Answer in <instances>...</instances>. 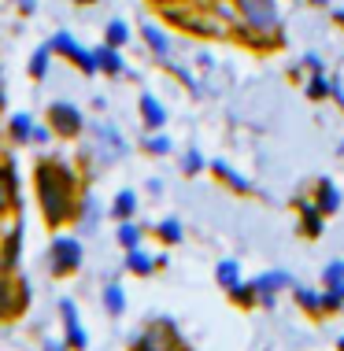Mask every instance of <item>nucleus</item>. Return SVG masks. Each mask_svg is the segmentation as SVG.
<instances>
[{"instance_id": "obj_1", "label": "nucleus", "mask_w": 344, "mask_h": 351, "mask_svg": "<svg viewBox=\"0 0 344 351\" xmlns=\"http://www.w3.org/2000/svg\"><path fill=\"white\" fill-rule=\"evenodd\" d=\"M237 15H241L244 30L260 41V37H271L274 45H282V15L274 0H233Z\"/></svg>"}, {"instance_id": "obj_2", "label": "nucleus", "mask_w": 344, "mask_h": 351, "mask_svg": "<svg viewBox=\"0 0 344 351\" xmlns=\"http://www.w3.org/2000/svg\"><path fill=\"white\" fill-rule=\"evenodd\" d=\"M252 289H255V300L271 311L274 303H278V292L293 289V274L289 270H266V274H260V278L252 281Z\"/></svg>"}, {"instance_id": "obj_3", "label": "nucleus", "mask_w": 344, "mask_h": 351, "mask_svg": "<svg viewBox=\"0 0 344 351\" xmlns=\"http://www.w3.org/2000/svg\"><path fill=\"white\" fill-rule=\"evenodd\" d=\"M311 200H314V207H319L322 215H337V207H341V193H337V185L330 182V178H319L314 182V189H311Z\"/></svg>"}, {"instance_id": "obj_4", "label": "nucleus", "mask_w": 344, "mask_h": 351, "mask_svg": "<svg viewBox=\"0 0 344 351\" xmlns=\"http://www.w3.org/2000/svg\"><path fill=\"white\" fill-rule=\"evenodd\" d=\"M293 207L300 211V233L308 237V241L322 237V218H326V215H322L319 207H314V200H303V196H300V200H296Z\"/></svg>"}, {"instance_id": "obj_5", "label": "nucleus", "mask_w": 344, "mask_h": 351, "mask_svg": "<svg viewBox=\"0 0 344 351\" xmlns=\"http://www.w3.org/2000/svg\"><path fill=\"white\" fill-rule=\"evenodd\" d=\"M293 296H296V303H300V311H303V315H311L314 322H322V318H326V311H322V292L303 289V285H293Z\"/></svg>"}, {"instance_id": "obj_6", "label": "nucleus", "mask_w": 344, "mask_h": 351, "mask_svg": "<svg viewBox=\"0 0 344 351\" xmlns=\"http://www.w3.org/2000/svg\"><path fill=\"white\" fill-rule=\"evenodd\" d=\"M211 170H215V178H218V182H226L229 189H233V193H244V196L252 193V185H248L244 178H241V174H237V170H233V167H226L222 159H215V163H211Z\"/></svg>"}, {"instance_id": "obj_7", "label": "nucleus", "mask_w": 344, "mask_h": 351, "mask_svg": "<svg viewBox=\"0 0 344 351\" xmlns=\"http://www.w3.org/2000/svg\"><path fill=\"white\" fill-rule=\"evenodd\" d=\"M82 263V252H78V244L74 241H60L56 244V267L60 270H74Z\"/></svg>"}, {"instance_id": "obj_8", "label": "nucleus", "mask_w": 344, "mask_h": 351, "mask_svg": "<svg viewBox=\"0 0 344 351\" xmlns=\"http://www.w3.org/2000/svg\"><path fill=\"white\" fill-rule=\"evenodd\" d=\"M52 122L63 130V134H74V130H78V111H74L71 104H56V108H52Z\"/></svg>"}, {"instance_id": "obj_9", "label": "nucleus", "mask_w": 344, "mask_h": 351, "mask_svg": "<svg viewBox=\"0 0 344 351\" xmlns=\"http://www.w3.org/2000/svg\"><path fill=\"white\" fill-rule=\"evenodd\" d=\"M141 115H145V122H148L152 130H159V126L167 122V111L159 108L156 97H141Z\"/></svg>"}, {"instance_id": "obj_10", "label": "nucleus", "mask_w": 344, "mask_h": 351, "mask_svg": "<svg viewBox=\"0 0 344 351\" xmlns=\"http://www.w3.org/2000/svg\"><path fill=\"white\" fill-rule=\"evenodd\" d=\"M215 274H218V285H222L226 292L233 289V285H241V270H237V263H233V259H222V263L215 267Z\"/></svg>"}, {"instance_id": "obj_11", "label": "nucleus", "mask_w": 344, "mask_h": 351, "mask_svg": "<svg viewBox=\"0 0 344 351\" xmlns=\"http://www.w3.org/2000/svg\"><path fill=\"white\" fill-rule=\"evenodd\" d=\"M322 285H326V289H341V285H344V259L326 263V270H322Z\"/></svg>"}, {"instance_id": "obj_12", "label": "nucleus", "mask_w": 344, "mask_h": 351, "mask_svg": "<svg viewBox=\"0 0 344 351\" xmlns=\"http://www.w3.org/2000/svg\"><path fill=\"white\" fill-rule=\"evenodd\" d=\"M229 296H233L237 307H255V303H260V300H255L252 281H248V285H233V289H229Z\"/></svg>"}, {"instance_id": "obj_13", "label": "nucleus", "mask_w": 344, "mask_h": 351, "mask_svg": "<svg viewBox=\"0 0 344 351\" xmlns=\"http://www.w3.org/2000/svg\"><path fill=\"white\" fill-rule=\"evenodd\" d=\"M308 100H326L330 97V82H326V74H311V82H308Z\"/></svg>"}, {"instance_id": "obj_14", "label": "nucleus", "mask_w": 344, "mask_h": 351, "mask_svg": "<svg viewBox=\"0 0 344 351\" xmlns=\"http://www.w3.org/2000/svg\"><path fill=\"white\" fill-rule=\"evenodd\" d=\"M145 41L152 45V52H156V56H167V49H170V45H167V37L159 34L152 23H145Z\"/></svg>"}, {"instance_id": "obj_15", "label": "nucleus", "mask_w": 344, "mask_h": 351, "mask_svg": "<svg viewBox=\"0 0 344 351\" xmlns=\"http://www.w3.org/2000/svg\"><path fill=\"white\" fill-rule=\"evenodd\" d=\"M104 300H108V311H111V315H119V311L126 307V296H122V289H119V285H111V289L104 292Z\"/></svg>"}, {"instance_id": "obj_16", "label": "nucleus", "mask_w": 344, "mask_h": 351, "mask_svg": "<svg viewBox=\"0 0 344 351\" xmlns=\"http://www.w3.org/2000/svg\"><path fill=\"white\" fill-rule=\"evenodd\" d=\"M97 63H100V67H104V71H111V74H119V71H122V63H119V56H115L111 49H100V52H97Z\"/></svg>"}, {"instance_id": "obj_17", "label": "nucleus", "mask_w": 344, "mask_h": 351, "mask_svg": "<svg viewBox=\"0 0 344 351\" xmlns=\"http://www.w3.org/2000/svg\"><path fill=\"white\" fill-rule=\"evenodd\" d=\"M130 270H137V274H152V259H148V255H141L137 248H130Z\"/></svg>"}, {"instance_id": "obj_18", "label": "nucleus", "mask_w": 344, "mask_h": 351, "mask_svg": "<svg viewBox=\"0 0 344 351\" xmlns=\"http://www.w3.org/2000/svg\"><path fill=\"white\" fill-rule=\"evenodd\" d=\"M159 237H163V241H170V244H178V241H181V226L174 222V218H167V222L159 226Z\"/></svg>"}, {"instance_id": "obj_19", "label": "nucleus", "mask_w": 344, "mask_h": 351, "mask_svg": "<svg viewBox=\"0 0 344 351\" xmlns=\"http://www.w3.org/2000/svg\"><path fill=\"white\" fill-rule=\"evenodd\" d=\"M200 167H204L200 152H196V148H193V152H185V163H181V170H185V174H200Z\"/></svg>"}, {"instance_id": "obj_20", "label": "nucleus", "mask_w": 344, "mask_h": 351, "mask_svg": "<svg viewBox=\"0 0 344 351\" xmlns=\"http://www.w3.org/2000/svg\"><path fill=\"white\" fill-rule=\"evenodd\" d=\"M130 211H133V193H122L119 200H115V215H119V218H130Z\"/></svg>"}, {"instance_id": "obj_21", "label": "nucleus", "mask_w": 344, "mask_h": 351, "mask_svg": "<svg viewBox=\"0 0 344 351\" xmlns=\"http://www.w3.org/2000/svg\"><path fill=\"white\" fill-rule=\"evenodd\" d=\"M119 241L126 244V248H137V241H141V230H133V226H122V230H119Z\"/></svg>"}, {"instance_id": "obj_22", "label": "nucleus", "mask_w": 344, "mask_h": 351, "mask_svg": "<svg viewBox=\"0 0 344 351\" xmlns=\"http://www.w3.org/2000/svg\"><path fill=\"white\" fill-rule=\"evenodd\" d=\"M303 67H308L311 74H322V71H326V63H322L319 52H308V56H303Z\"/></svg>"}, {"instance_id": "obj_23", "label": "nucleus", "mask_w": 344, "mask_h": 351, "mask_svg": "<svg viewBox=\"0 0 344 351\" xmlns=\"http://www.w3.org/2000/svg\"><path fill=\"white\" fill-rule=\"evenodd\" d=\"M108 41H111V45H122V41H126V26H122V23H111V26H108Z\"/></svg>"}, {"instance_id": "obj_24", "label": "nucleus", "mask_w": 344, "mask_h": 351, "mask_svg": "<svg viewBox=\"0 0 344 351\" xmlns=\"http://www.w3.org/2000/svg\"><path fill=\"white\" fill-rule=\"evenodd\" d=\"M45 63H49V52L41 49V52H37V60L30 63V71H34V74H45Z\"/></svg>"}, {"instance_id": "obj_25", "label": "nucleus", "mask_w": 344, "mask_h": 351, "mask_svg": "<svg viewBox=\"0 0 344 351\" xmlns=\"http://www.w3.org/2000/svg\"><path fill=\"white\" fill-rule=\"evenodd\" d=\"M148 152H170V141L167 137H152L148 141Z\"/></svg>"}, {"instance_id": "obj_26", "label": "nucleus", "mask_w": 344, "mask_h": 351, "mask_svg": "<svg viewBox=\"0 0 344 351\" xmlns=\"http://www.w3.org/2000/svg\"><path fill=\"white\" fill-rule=\"evenodd\" d=\"M26 126H30L26 119H15V134H19V137H26Z\"/></svg>"}, {"instance_id": "obj_27", "label": "nucleus", "mask_w": 344, "mask_h": 351, "mask_svg": "<svg viewBox=\"0 0 344 351\" xmlns=\"http://www.w3.org/2000/svg\"><path fill=\"white\" fill-rule=\"evenodd\" d=\"M333 23H337L341 30H344V8H333Z\"/></svg>"}, {"instance_id": "obj_28", "label": "nucleus", "mask_w": 344, "mask_h": 351, "mask_svg": "<svg viewBox=\"0 0 344 351\" xmlns=\"http://www.w3.org/2000/svg\"><path fill=\"white\" fill-rule=\"evenodd\" d=\"M308 4H319V8H330V0H308Z\"/></svg>"}, {"instance_id": "obj_29", "label": "nucleus", "mask_w": 344, "mask_h": 351, "mask_svg": "<svg viewBox=\"0 0 344 351\" xmlns=\"http://www.w3.org/2000/svg\"><path fill=\"white\" fill-rule=\"evenodd\" d=\"M337 351H344V337H341V340H337Z\"/></svg>"}, {"instance_id": "obj_30", "label": "nucleus", "mask_w": 344, "mask_h": 351, "mask_svg": "<svg viewBox=\"0 0 344 351\" xmlns=\"http://www.w3.org/2000/svg\"><path fill=\"white\" fill-rule=\"evenodd\" d=\"M0 303H8V292H0Z\"/></svg>"}, {"instance_id": "obj_31", "label": "nucleus", "mask_w": 344, "mask_h": 351, "mask_svg": "<svg viewBox=\"0 0 344 351\" xmlns=\"http://www.w3.org/2000/svg\"><path fill=\"white\" fill-rule=\"evenodd\" d=\"M159 4H174V0H159Z\"/></svg>"}, {"instance_id": "obj_32", "label": "nucleus", "mask_w": 344, "mask_h": 351, "mask_svg": "<svg viewBox=\"0 0 344 351\" xmlns=\"http://www.w3.org/2000/svg\"><path fill=\"white\" fill-rule=\"evenodd\" d=\"M337 292H341V296H344V285H341V289H337Z\"/></svg>"}]
</instances>
